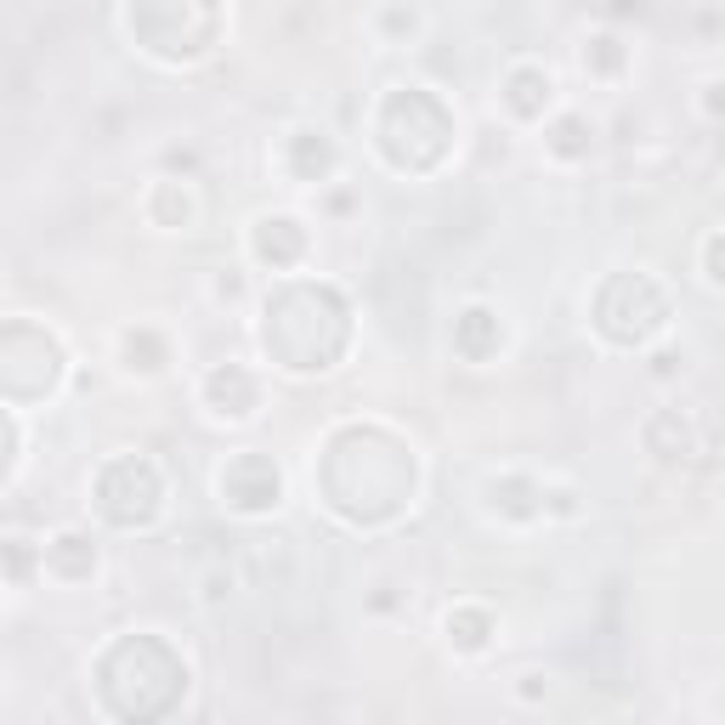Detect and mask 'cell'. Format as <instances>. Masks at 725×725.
Here are the masks:
<instances>
[{
    "instance_id": "1",
    "label": "cell",
    "mask_w": 725,
    "mask_h": 725,
    "mask_svg": "<svg viewBox=\"0 0 725 725\" xmlns=\"http://www.w3.org/2000/svg\"><path fill=\"white\" fill-rule=\"evenodd\" d=\"M221 488L232 494V505H245V510H261V505H272V499H278V470H272L267 459L245 454L238 465H227Z\"/></svg>"
},
{
    "instance_id": "2",
    "label": "cell",
    "mask_w": 725,
    "mask_h": 725,
    "mask_svg": "<svg viewBox=\"0 0 725 725\" xmlns=\"http://www.w3.org/2000/svg\"><path fill=\"white\" fill-rule=\"evenodd\" d=\"M210 397L221 403V414H250V403H256V385L238 374V369H216L210 374Z\"/></svg>"
},
{
    "instance_id": "3",
    "label": "cell",
    "mask_w": 725,
    "mask_h": 725,
    "mask_svg": "<svg viewBox=\"0 0 725 725\" xmlns=\"http://www.w3.org/2000/svg\"><path fill=\"white\" fill-rule=\"evenodd\" d=\"M510 91H516V96H510V108H516V114H534V108H539V91L550 96V80L527 69V74H516V80H510Z\"/></svg>"
},
{
    "instance_id": "4",
    "label": "cell",
    "mask_w": 725,
    "mask_h": 725,
    "mask_svg": "<svg viewBox=\"0 0 725 725\" xmlns=\"http://www.w3.org/2000/svg\"><path fill=\"white\" fill-rule=\"evenodd\" d=\"M714 267H719L714 278H725V238H719V245H714Z\"/></svg>"
}]
</instances>
